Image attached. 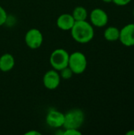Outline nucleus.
Segmentation results:
<instances>
[{
    "label": "nucleus",
    "instance_id": "nucleus-18",
    "mask_svg": "<svg viewBox=\"0 0 134 135\" xmlns=\"http://www.w3.org/2000/svg\"><path fill=\"white\" fill-rule=\"evenodd\" d=\"M25 135H41V133L39 132V131H28L26 132Z\"/></svg>",
    "mask_w": 134,
    "mask_h": 135
},
{
    "label": "nucleus",
    "instance_id": "nucleus-6",
    "mask_svg": "<svg viewBox=\"0 0 134 135\" xmlns=\"http://www.w3.org/2000/svg\"><path fill=\"white\" fill-rule=\"evenodd\" d=\"M61 81V77L58 70L52 69L47 71L43 78V84L47 89L53 90L57 89Z\"/></svg>",
    "mask_w": 134,
    "mask_h": 135
},
{
    "label": "nucleus",
    "instance_id": "nucleus-8",
    "mask_svg": "<svg viewBox=\"0 0 134 135\" xmlns=\"http://www.w3.org/2000/svg\"><path fill=\"white\" fill-rule=\"evenodd\" d=\"M65 121V114L62 112L51 109L48 112L46 116V123L47 124L52 128H60L63 127Z\"/></svg>",
    "mask_w": 134,
    "mask_h": 135
},
{
    "label": "nucleus",
    "instance_id": "nucleus-20",
    "mask_svg": "<svg viewBox=\"0 0 134 135\" xmlns=\"http://www.w3.org/2000/svg\"><path fill=\"white\" fill-rule=\"evenodd\" d=\"M103 1V2H106V3H110V2H112V0H101Z\"/></svg>",
    "mask_w": 134,
    "mask_h": 135
},
{
    "label": "nucleus",
    "instance_id": "nucleus-14",
    "mask_svg": "<svg viewBox=\"0 0 134 135\" xmlns=\"http://www.w3.org/2000/svg\"><path fill=\"white\" fill-rule=\"evenodd\" d=\"M58 72H60L59 74H60L61 78H63L65 80H68V79L71 78L73 74V71L70 70V68L69 66H66V67L63 68L62 70H61Z\"/></svg>",
    "mask_w": 134,
    "mask_h": 135
},
{
    "label": "nucleus",
    "instance_id": "nucleus-15",
    "mask_svg": "<svg viewBox=\"0 0 134 135\" xmlns=\"http://www.w3.org/2000/svg\"><path fill=\"white\" fill-rule=\"evenodd\" d=\"M7 21V13L5 9L0 6V26L3 25Z\"/></svg>",
    "mask_w": 134,
    "mask_h": 135
},
{
    "label": "nucleus",
    "instance_id": "nucleus-5",
    "mask_svg": "<svg viewBox=\"0 0 134 135\" xmlns=\"http://www.w3.org/2000/svg\"><path fill=\"white\" fill-rule=\"evenodd\" d=\"M24 41L29 48L35 50L41 47L43 41V36L39 29L34 28L29 29L26 32L24 36Z\"/></svg>",
    "mask_w": 134,
    "mask_h": 135
},
{
    "label": "nucleus",
    "instance_id": "nucleus-3",
    "mask_svg": "<svg viewBox=\"0 0 134 135\" xmlns=\"http://www.w3.org/2000/svg\"><path fill=\"white\" fill-rule=\"evenodd\" d=\"M88 65L87 58L81 51H74L70 54L68 66L73 71V74H83Z\"/></svg>",
    "mask_w": 134,
    "mask_h": 135
},
{
    "label": "nucleus",
    "instance_id": "nucleus-7",
    "mask_svg": "<svg viewBox=\"0 0 134 135\" xmlns=\"http://www.w3.org/2000/svg\"><path fill=\"white\" fill-rule=\"evenodd\" d=\"M91 24L98 28H102L107 25L108 23V15L106 11L100 8H96L92 9L89 15Z\"/></svg>",
    "mask_w": 134,
    "mask_h": 135
},
{
    "label": "nucleus",
    "instance_id": "nucleus-16",
    "mask_svg": "<svg viewBox=\"0 0 134 135\" xmlns=\"http://www.w3.org/2000/svg\"><path fill=\"white\" fill-rule=\"evenodd\" d=\"M63 135H81V132L79 131V129H66L63 131Z\"/></svg>",
    "mask_w": 134,
    "mask_h": 135
},
{
    "label": "nucleus",
    "instance_id": "nucleus-10",
    "mask_svg": "<svg viewBox=\"0 0 134 135\" xmlns=\"http://www.w3.org/2000/svg\"><path fill=\"white\" fill-rule=\"evenodd\" d=\"M76 21L70 13H62L61 14L56 21L58 28L63 31H70L74 25Z\"/></svg>",
    "mask_w": 134,
    "mask_h": 135
},
{
    "label": "nucleus",
    "instance_id": "nucleus-9",
    "mask_svg": "<svg viewBox=\"0 0 134 135\" xmlns=\"http://www.w3.org/2000/svg\"><path fill=\"white\" fill-rule=\"evenodd\" d=\"M118 40L126 47L134 46V23L125 25L120 30Z\"/></svg>",
    "mask_w": 134,
    "mask_h": 135
},
{
    "label": "nucleus",
    "instance_id": "nucleus-21",
    "mask_svg": "<svg viewBox=\"0 0 134 135\" xmlns=\"http://www.w3.org/2000/svg\"><path fill=\"white\" fill-rule=\"evenodd\" d=\"M133 17H134V9H133Z\"/></svg>",
    "mask_w": 134,
    "mask_h": 135
},
{
    "label": "nucleus",
    "instance_id": "nucleus-12",
    "mask_svg": "<svg viewBox=\"0 0 134 135\" xmlns=\"http://www.w3.org/2000/svg\"><path fill=\"white\" fill-rule=\"evenodd\" d=\"M120 30L115 26H110L107 28L104 31V38L110 42H115L119 40Z\"/></svg>",
    "mask_w": 134,
    "mask_h": 135
},
{
    "label": "nucleus",
    "instance_id": "nucleus-17",
    "mask_svg": "<svg viewBox=\"0 0 134 135\" xmlns=\"http://www.w3.org/2000/svg\"><path fill=\"white\" fill-rule=\"evenodd\" d=\"M132 0H112V2H114L115 5L118 6H125L131 2Z\"/></svg>",
    "mask_w": 134,
    "mask_h": 135
},
{
    "label": "nucleus",
    "instance_id": "nucleus-4",
    "mask_svg": "<svg viewBox=\"0 0 134 135\" xmlns=\"http://www.w3.org/2000/svg\"><path fill=\"white\" fill-rule=\"evenodd\" d=\"M70 54L63 48H58L52 51L50 56V64L53 69L60 71L68 66Z\"/></svg>",
    "mask_w": 134,
    "mask_h": 135
},
{
    "label": "nucleus",
    "instance_id": "nucleus-19",
    "mask_svg": "<svg viewBox=\"0 0 134 135\" xmlns=\"http://www.w3.org/2000/svg\"><path fill=\"white\" fill-rule=\"evenodd\" d=\"M126 135H134V130H131L126 133Z\"/></svg>",
    "mask_w": 134,
    "mask_h": 135
},
{
    "label": "nucleus",
    "instance_id": "nucleus-13",
    "mask_svg": "<svg viewBox=\"0 0 134 135\" xmlns=\"http://www.w3.org/2000/svg\"><path fill=\"white\" fill-rule=\"evenodd\" d=\"M72 15L76 21H85L88 17V11L83 6H77L73 9Z\"/></svg>",
    "mask_w": 134,
    "mask_h": 135
},
{
    "label": "nucleus",
    "instance_id": "nucleus-2",
    "mask_svg": "<svg viewBox=\"0 0 134 135\" xmlns=\"http://www.w3.org/2000/svg\"><path fill=\"white\" fill-rule=\"evenodd\" d=\"M85 122V113L80 108H73L65 114L63 127L65 129H79Z\"/></svg>",
    "mask_w": 134,
    "mask_h": 135
},
{
    "label": "nucleus",
    "instance_id": "nucleus-1",
    "mask_svg": "<svg viewBox=\"0 0 134 135\" xmlns=\"http://www.w3.org/2000/svg\"><path fill=\"white\" fill-rule=\"evenodd\" d=\"M70 32L73 39L79 44L89 43L95 35L93 25L86 20L76 21Z\"/></svg>",
    "mask_w": 134,
    "mask_h": 135
},
{
    "label": "nucleus",
    "instance_id": "nucleus-11",
    "mask_svg": "<svg viewBox=\"0 0 134 135\" xmlns=\"http://www.w3.org/2000/svg\"><path fill=\"white\" fill-rule=\"evenodd\" d=\"M15 65L14 57L9 53H5L0 56V70L2 72L10 71Z\"/></svg>",
    "mask_w": 134,
    "mask_h": 135
}]
</instances>
